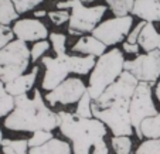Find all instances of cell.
Instances as JSON below:
<instances>
[{
  "instance_id": "cell-1",
  "label": "cell",
  "mask_w": 160,
  "mask_h": 154,
  "mask_svg": "<svg viewBox=\"0 0 160 154\" xmlns=\"http://www.w3.org/2000/svg\"><path fill=\"white\" fill-rule=\"evenodd\" d=\"M3 124L13 132H52L60 126V116L47 105L40 89L34 88L31 95L24 94L16 96L14 109L6 116Z\"/></svg>"
},
{
  "instance_id": "cell-2",
  "label": "cell",
  "mask_w": 160,
  "mask_h": 154,
  "mask_svg": "<svg viewBox=\"0 0 160 154\" xmlns=\"http://www.w3.org/2000/svg\"><path fill=\"white\" fill-rule=\"evenodd\" d=\"M58 129L71 142L72 154H91L95 143L106 136V124L97 118H79L70 112H58Z\"/></svg>"
},
{
  "instance_id": "cell-3",
  "label": "cell",
  "mask_w": 160,
  "mask_h": 154,
  "mask_svg": "<svg viewBox=\"0 0 160 154\" xmlns=\"http://www.w3.org/2000/svg\"><path fill=\"white\" fill-rule=\"evenodd\" d=\"M125 55L119 48H112L98 57L88 81V94L97 100L125 71Z\"/></svg>"
},
{
  "instance_id": "cell-4",
  "label": "cell",
  "mask_w": 160,
  "mask_h": 154,
  "mask_svg": "<svg viewBox=\"0 0 160 154\" xmlns=\"http://www.w3.org/2000/svg\"><path fill=\"white\" fill-rule=\"evenodd\" d=\"M57 9L70 10L71 17L68 21V31L72 36H82L95 30V27L102 21L108 7L105 4L87 6L79 0H65L58 2Z\"/></svg>"
},
{
  "instance_id": "cell-5",
  "label": "cell",
  "mask_w": 160,
  "mask_h": 154,
  "mask_svg": "<svg viewBox=\"0 0 160 154\" xmlns=\"http://www.w3.org/2000/svg\"><path fill=\"white\" fill-rule=\"evenodd\" d=\"M30 61V47L27 42L18 38L12 40L0 50V79L7 84L23 75Z\"/></svg>"
},
{
  "instance_id": "cell-6",
  "label": "cell",
  "mask_w": 160,
  "mask_h": 154,
  "mask_svg": "<svg viewBox=\"0 0 160 154\" xmlns=\"http://www.w3.org/2000/svg\"><path fill=\"white\" fill-rule=\"evenodd\" d=\"M139 85V79L129 71H123L118 79L112 85H109L102 95L94 100V105L98 108H109L113 105H130V99L133 96L136 86Z\"/></svg>"
},
{
  "instance_id": "cell-7",
  "label": "cell",
  "mask_w": 160,
  "mask_h": 154,
  "mask_svg": "<svg viewBox=\"0 0 160 154\" xmlns=\"http://www.w3.org/2000/svg\"><path fill=\"white\" fill-rule=\"evenodd\" d=\"M159 113L156 105L153 102V89H152V84L149 82H139V85L136 86L133 96L130 99L129 105V115L130 120H132V126L136 132V136L139 133L140 123L145 120L146 118H150Z\"/></svg>"
},
{
  "instance_id": "cell-8",
  "label": "cell",
  "mask_w": 160,
  "mask_h": 154,
  "mask_svg": "<svg viewBox=\"0 0 160 154\" xmlns=\"http://www.w3.org/2000/svg\"><path fill=\"white\" fill-rule=\"evenodd\" d=\"M92 113L94 118L102 120L106 127L111 129L113 136H132L135 132L129 115V106L113 105L101 109L92 103Z\"/></svg>"
},
{
  "instance_id": "cell-9",
  "label": "cell",
  "mask_w": 160,
  "mask_h": 154,
  "mask_svg": "<svg viewBox=\"0 0 160 154\" xmlns=\"http://www.w3.org/2000/svg\"><path fill=\"white\" fill-rule=\"evenodd\" d=\"M133 28V16H115L109 20L101 21L92 31V36L105 44L106 47H113L122 42Z\"/></svg>"
},
{
  "instance_id": "cell-10",
  "label": "cell",
  "mask_w": 160,
  "mask_h": 154,
  "mask_svg": "<svg viewBox=\"0 0 160 154\" xmlns=\"http://www.w3.org/2000/svg\"><path fill=\"white\" fill-rule=\"evenodd\" d=\"M125 71L133 74L139 82H157L160 78V50L136 55V58L126 61Z\"/></svg>"
},
{
  "instance_id": "cell-11",
  "label": "cell",
  "mask_w": 160,
  "mask_h": 154,
  "mask_svg": "<svg viewBox=\"0 0 160 154\" xmlns=\"http://www.w3.org/2000/svg\"><path fill=\"white\" fill-rule=\"evenodd\" d=\"M41 64L45 68L44 78L41 81V89H44L45 92H50L54 88H57L71 74L70 54L55 55V57H42Z\"/></svg>"
},
{
  "instance_id": "cell-12",
  "label": "cell",
  "mask_w": 160,
  "mask_h": 154,
  "mask_svg": "<svg viewBox=\"0 0 160 154\" xmlns=\"http://www.w3.org/2000/svg\"><path fill=\"white\" fill-rule=\"evenodd\" d=\"M88 91V86L81 78H68L61 82L57 88L45 94V100L51 106L62 105L70 106L77 103L82 98V95Z\"/></svg>"
},
{
  "instance_id": "cell-13",
  "label": "cell",
  "mask_w": 160,
  "mask_h": 154,
  "mask_svg": "<svg viewBox=\"0 0 160 154\" xmlns=\"http://www.w3.org/2000/svg\"><path fill=\"white\" fill-rule=\"evenodd\" d=\"M14 37L26 42H36L40 40H47L50 36L48 28L38 18H21L16 20L12 27Z\"/></svg>"
},
{
  "instance_id": "cell-14",
  "label": "cell",
  "mask_w": 160,
  "mask_h": 154,
  "mask_svg": "<svg viewBox=\"0 0 160 154\" xmlns=\"http://www.w3.org/2000/svg\"><path fill=\"white\" fill-rule=\"evenodd\" d=\"M38 71H40V68L36 65L28 74H23V75L17 76V78L13 79V81L7 82L6 91L9 92L10 95H13L14 98L31 92L34 89V85H36L37 76H38Z\"/></svg>"
},
{
  "instance_id": "cell-15",
  "label": "cell",
  "mask_w": 160,
  "mask_h": 154,
  "mask_svg": "<svg viewBox=\"0 0 160 154\" xmlns=\"http://www.w3.org/2000/svg\"><path fill=\"white\" fill-rule=\"evenodd\" d=\"M132 16H136L148 23H157L160 21V2L159 0H135Z\"/></svg>"
},
{
  "instance_id": "cell-16",
  "label": "cell",
  "mask_w": 160,
  "mask_h": 154,
  "mask_svg": "<svg viewBox=\"0 0 160 154\" xmlns=\"http://www.w3.org/2000/svg\"><path fill=\"white\" fill-rule=\"evenodd\" d=\"M72 51L77 54L82 55H94V57H101L103 52H106V46L101 40L94 37L92 34H84L79 37V40L74 44Z\"/></svg>"
},
{
  "instance_id": "cell-17",
  "label": "cell",
  "mask_w": 160,
  "mask_h": 154,
  "mask_svg": "<svg viewBox=\"0 0 160 154\" xmlns=\"http://www.w3.org/2000/svg\"><path fill=\"white\" fill-rule=\"evenodd\" d=\"M138 44L145 52H150L154 50H159L160 46V33L156 30L153 23H148L146 21L143 26L142 31L138 38Z\"/></svg>"
},
{
  "instance_id": "cell-18",
  "label": "cell",
  "mask_w": 160,
  "mask_h": 154,
  "mask_svg": "<svg viewBox=\"0 0 160 154\" xmlns=\"http://www.w3.org/2000/svg\"><path fill=\"white\" fill-rule=\"evenodd\" d=\"M28 154H72V148L67 142L54 137L44 146L30 148Z\"/></svg>"
},
{
  "instance_id": "cell-19",
  "label": "cell",
  "mask_w": 160,
  "mask_h": 154,
  "mask_svg": "<svg viewBox=\"0 0 160 154\" xmlns=\"http://www.w3.org/2000/svg\"><path fill=\"white\" fill-rule=\"evenodd\" d=\"M97 57L94 55H71L70 54V67L71 72L77 75H87L89 71L94 70Z\"/></svg>"
},
{
  "instance_id": "cell-20",
  "label": "cell",
  "mask_w": 160,
  "mask_h": 154,
  "mask_svg": "<svg viewBox=\"0 0 160 154\" xmlns=\"http://www.w3.org/2000/svg\"><path fill=\"white\" fill-rule=\"evenodd\" d=\"M138 137L139 139H160V112L154 116L146 118L140 123Z\"/></svg>"
},
{
  "instance_id": "cell-21",
  "label": "cell",
  "mask_w": 160,
  "mask_h": 154,
  "mask_svg": "<svg viewBox=\"0 0 160 154\" xmlns=\"http://www.w3.org/2000/svg\"><path fill=\"white\" fill-rule=\"evenodd\" d=\"M20 13L17 12L13 0H0V23L9 26L18 20Z\"/></svg>"
},
{
  "instance_id": "cell-22",
  "label": "cell",
  "mask_w": 160,
  "mask_h": 154,
  "mask_svg": "<svg viewBox=\"0 0 160 154\" xmlns=\"http://www.w3.org/2000/svg\"><path fill=\"white\" fill-rule=\"evenodd\" d=\"M2 150H3V154H28L30 146H28V140L26 139H4L2 143Z\"/></svg>"
},
{
  "instance_id": "cell-23",
  "label": "cell",
  "mask_w": 160,
  "mask_h": 154,
  "mask_svg": "<svg viewBox=\"0 0 160 154\" xmlns=\"http://www.w3.org/2000/svg\"><path fill=\"white\" fill-rule=\"evenodd\" d=\"M16 105V98L6 91V84L0 79V118H6Z\"/></svg>"
},
{
  "instance_id": "cell-24",
  "label": "cell",
  "mask_w": 160,
  "mask_h": 154,
  "mask_svg": "<svg viewBox=\"0 0 160 154\" xmlns=\"http://www.w3.org/2000/svg\"><path fill=\"white\" fill-rule=\"evenodd\" d=\"M92 103L94 99L91 98V95L88 94V91L82 95V98L77 102V108H75V115L79 118H94L92 113Z\"/></svg>"
},
{
  "instance_id": "cell-25",
  "label": "cell",
  "mask_w": 160,
  "mask_h": 154,
  "mask_svg": "<svg viewBox=\"0 0 160 154\" xmlns=\"http://www.w3.org/2000/svg\"><path fill=\"white\" fill-rule=\"evenodd\" d=\"M112 148L115 154H130L132 153L133 142L130 136H112Z\"/></svg>"
},
{
  "instance_id": "cell-26",
  "label": "cell",
  "mask_w": 160,
  "mask_h": 154,
  "mask_svg": "<svg viewBox=\"0 0 160 154\" xmlns=\"http://www.w3.org/2000/svg\"><path fill=\"white\" fill-rule=\"evenodd\" d=\"M51 139H54L52 132H50V130H37L28 139V146H30V148L40 147V146H44L45 143H48Z\"/></svg>"
},
{
  "instance_id": "cell-27",
  "label": "cell",
  "mask_w": 160,
  "mask_h": 154,
  "mask_svg": "<svg viewBox=\"0 0 160 154\" xmlns=\"http://www.w3.org/2000/svg\"><path fill=\"white\" fill-rule=\"evenodd\" d=\"M48 38L55 55L67 54V37L62 33H51L48 36Z\"/></svg>"
},
{
  "instance_id": "cell-28",
  "label": "cell",
  "mask_w": 160,
  "mask_h": 154,
  "mask_svg": "<svg viewBox=\"0 0 160 154\" xmlns=\"http://www.w3.org/2000/svg\"><path fill=\"white\" fill-rule=\"evenodd\" d=\"M133 2H135V0H115V2L109 6V9H111V12L115 16L132 14Z\"/></svg>"
},
{
  "instance_id": "cell-29",
  "label": "cell",
  "mask_w": 160,
  "mask_h": 154,
  "mask_svg": "<svg viewBox=\"0 0 160 154\" xmlns=\"http://www.w3.org/2000/svg\"><path fill=\"white\" fill-rule=\"evenodd\" d=\"M50 47H51V42H50L48 40H40V41L33 42V47L30 48L31 61L36 62V61H38L40 58H42V55L48 51Z\"/></svg>"
},
{
  "instance_id": "cell-30",
  "label": "cell",
  "mask_w": 160,
  "mask_h": 154,
  "mask_svg": "<svg viewBox=\"0 0 160 154\" xmlns=\"http://www.w3.org/2000/svg\"><path fill=\"white\" fill-rule=\"evenodd\" d=\"M136 154H160V139H148L142 142Z\"/></svg>"
},
{
  "instance_id": "cell-31",
  "label": "cell",
  "mask_w": 160,
  "mask_h": 154,
  "mask_svg": "<svg viewBox=\"0 0 160 154\" xmlns=\"http://www.w3.org/2000/svg\"><path fill=\"white\" fill-rule=\"evenodd\" d=\"M48 18L51 20L52 24L55 26H62L65 23L70 21L71 17V12L70 10H62V9H57V10H52V12H48Z\"/></svg>"
},
{
  "instance_id": "cell-32",
  "label": "cell",
  "mask_w": 160,
  "mask_h": 154,
  "mask_svg": "<svg viewBox=\"0 0 160 154\" xmlns=\"http://www.w3.org/2000/svg\"><path fill=\"white\" fill-rule=\"evenodd\" d=\"M13 3H14L17 12L20 13V14H23V13L34 10L38 4L42 3V0H13Z\"/></svg>"
},
{
  "instance_id": "cell-33",
  "label": "cell",
  "mask_w": 160,
  "mask_h": 154,
  "mask_svg": "<svg viewBox=\"0 0 160 154\" xmlns=\"http://www.w3.org/2000/svg\"><path fill=\"white\" fill-rule=\"evenodd\" d=\"M13 38H14V33H13L12 28L9 26H4L0 23V50L4 46H7Z\"/></svg>"
},
{
  "instance_id": "cell-34",
  "label": "cell",
  "mask_w": 160,
  "mask_h": 154,
  "mask_svg": "<svg viewBox=\"0 0 160 154\" xmlns=\"http://www.w3.org/2000/svg\"><path fill=\"white\" fill-rule=\"evenodd\" d=\"M145 23L146 21H140V23H138V24L135 26V27L130 30V33L128 34V37H126V41L128 42H132V44H135V42H138V38H139V34H140V31H142V28H143V26H145Z\"/></svg>"
},
{
  "instance_id": "cell-35",
  "label": "cell",
  "mask_w": 160,
  "mask_h": 154,
  "mask_svg": "<svg viewBox=\"0 0 160 154\" xmlns=\"http://www.w3.org/2000/svg\"><path fill=\"white\" fill-rule=\"evenodd\" d=\"M92 154H109V148L105 140L101 139L95 143L94 147H92Z\"/></svg>"
},
{
  "instance_id": "cell-36",
  "label": "cell",
  "mask_w": 160,
  "mask_h": 154,
  "mask_svg": "<svg viewBox=\"0 0 160 154\" xmlns=\"http://www.w3.org/2000/svg\"><path fill=\"white\" fill-rule=\"evenodd\" d=\"M140 50V46L138 44V42H135V44H132V42H128L125 41L123 42V46H122V51L125 52V54H136V55H139L138 52H139Z\"/></svg>"
},
{
  "instance_id": "cell-37",
  "label": "cell",
  "mask_w": 160,
  "mask_h": 154,
  "mask_svg": "<svg viewBox=\"0 0 160 154\" xmlns=\"http://www.w3.org/2000/svg\"><path fill=\"white\" fill-rule=\"evenodd\" d=\"M154 95H156L157 100L160 102V81L156 82V85H154Z\"/></svg>"
},
{
  "instance_id": "cell-38",
  "label": "cell",
  "mask_w": 160,
  "mask_h": 154,
  "mask_svg": "<svg viewBox=\"0 0 160 154\" xmlns=\"http://www.w3.org/2000/svg\"><path fill=\"white\" fill-rule=\"evenodd\" d=\"M48 13L47 12H34V17L38 18V17H44V16H47Z\"/></svg>"
},
{
  "instance_id": "cell-39",
  "label": "cell",
  "mask_w": 160,
  "mask_h": 154,
  "mask_svg": "<svg viewBox=\"0 0 160 154\" xmlns=\"http://www.w3.org/2000/svg\"><path fill=\"white\" fill-rule=\"evenodd\" d=\"M4 137H3V132H2V129H0V147H2V143H3Z\"/></svg>"
},
{
  "instance_id": "cell-40",
  "label": "cell",
  "mask_w": 160,
  "mask_h": 154,
  "mask_svg": "<svg viewBox=\"0 0 160 154\" xmlns=\"http://www.w3.org/2000/svg\"><path fill=\"white\" fill-rule=\"evenodd\" d=\"M79 2H82L84 4H87V3H94V2H97V0H79Z\"/></svg>"
},
{
  "instance_id": "cell-41",
  "label": "cell",
  "mask_w": 160,
  "mask_h": 154,
  "mask_svg": "<svg viewBox=\"0 0 160 154\" xmlns=\"http://www.w3.org/2000/svg\"><path fill=\"white\" fill-rule=\"evenodd\" d=\"M113 2H115V0H105V3L108 4V6H111V4L113 3Z\"/></svg>"
},
{
  "instance_id": "cell-42",
  "label": "cell",
  "mask_w": 160,
  "mask_h": 154,
  "mask_svg": "<svg viewBox=\"0 0 160 154\" xmlns=\"http://www.w3.org/2000/svg\"><path fill=\"white\" fill-rule=\"evenodd\" d=\"M159 50H160V46H159Z\"/></svg>"
},
{
  "instance_id": "cell-43",
  "label": "cell",
  "mask_w": 160,
  "mask_h": 154,
  "mask_svg": "<svg viewBox=\"0 0 160 154\" xmlns=\"http://www.w3.org/2000/svg\"><path fill=\"white\" fill-rule=\"evenodd\" d=\"M159 2H160V0H159Z\"/></svg>"
}]
</instances>
